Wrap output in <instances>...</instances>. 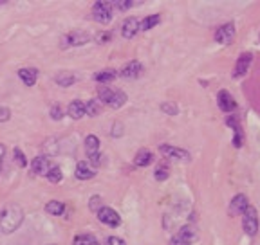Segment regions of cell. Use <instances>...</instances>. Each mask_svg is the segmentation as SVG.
Returning a JSON list of instances; mask_svg holds the SVG:
<instances>
[{"label":"cell","instance_id":"32","mask_svg":"<svg viewBox=\"0 0 260 245\" xmlns=\"http://www.w3.org/2000/svg\"><path fill=\"white\" fill-rule=\"evenodd\" d=\"M114 7H117V9H121V11H127V9H130L132 5H138L136 2H123V0H117V2H114Z\"/></svg>","mask_w":260,"mask_h":245},{"label":"cell","instance_id":"9","mask_svg":"<svg viewBox=\"0 0 260 245\" xmlns=\"http://www.w3.org/2000/svg\"><path fill=\"white\" fill-rule=\"evenodd\" d=\"M248 208H250V198L246 197L244 193L235 195V197L231 198V202H229V213L233 214V216H237V214H244V211Z\"/></svg>","mask_w":260,"mask_h":245},{"label":"cell","instance_id":"25","mask_svg":"<svg viewBox=\"0 0 260 245\" xmlns=\"http://www.w3.org/2000/svg\"><path fill=\"white\" fill-rule=\"evenodd\" d=\"M85 114L96 117L98 114H101V101L100 99H89L85 105Z\"/></svg>","mask_w":260,"mask_h":245},{"label":"cell","instance_id":"8","mask_svg":"<svg viewBox=\"0 0 260 245\" xmlns=\"http://www.w3.org/2000/svg\"><path fill=\"white\" fill-rule=\"evenodd\" d=\"M98 220H100L101 224L111 225V227H117V225L121 224V216L112 208H101L98 211Z\"/></svg>","mask_w":260,"mask_h":245},{"label":"cell","instance_id":"29","mask_svg":"<svg viewBox=\"0 0 260 245\" xmlns=\"http://www.w3.org/2000/svg\"><path fill=\"white\" fill-rule=\"evenodd\" d=\"M154 177H155V180H166L168 178V168L166 166H159L157 170H155V173H154Z\"/></svg>","mask_w":260,"mask_h":245},{"label":"cell","instance_id":"31","mask_svg":"<svg viewBox=\"0 0 260 245\" xmlns=\"http://www.w3.org/2000/svg\"><path fill=\"white\" fill-rule=\"evenodd\" d=\"M13 155H15L16 162H18V166H20V168H26V166H27V159H26V155L22 153V150L15 148V151H13Z\"/></svg>","mask_w":260,"mask_h":245},{"label":"cell","instance_id":"30","mask_svg":"<svg viewBox=\"0 0 260 245\" xmlns=\"http://www.w3.org/2000/svg\"><path fill=\"white\" fill-rule=\"evenodd\" d=\"M161 110H163L165 114H168V115H175L177 112H179L177 105H174V103H163V105H161Z\"/></svg>","mask_w":260,"mask_h":245},{"label":"cell","instance_id":"3","mask_svg":"<svg viewBox=\"0 0 260 245\" xmlns=\"http://www.w3.org/2000/svg\"><path fill=\"white\" fill-rule=\"evenodd\" d=\"M242 227H244V233L248 236H255L259 233V214H257V209L253 206L244 211V218H242Z\"/></svg>","mask_w":260,"mask_h":245},{"label":"cell","instance_id":"41","mask_svg":"<svg viewBox=\"0 0 260 245\" xmlns=\"http://www.w3.org/2000/svg\"><path fill=\"white\" fill-rule=\"evenodd\" d=\"M5 4V2H0V5H4Z\"/></svg>","mask_w":260,"mask_h":245},{"label":"cell","instance_id":"11","mask_svg":"<svg viewBox=\"0 0 260 245\" xmlns=\"http://www.w3.org/2000/svg\"><path fill=\"white\" fill-rule=\"evenodd\" d=\"M235 38V26L233 24H224L217 29L215 33V42L223 43V45H228V43L233 42Z\"/></svg>","mask_w":260,"mask_h":245},{"label":"cell","instance_id":"17","mask_svg":"<svg viewBox=\"0 0 260 245\" xmlns=\"http://www.w3.org/2000/svg\"><path fill=\"white\" fill-rule=\"evenodd\" d=\"M96 175L94 168L90 166L87 161H80L78 162V166H76V177L80 178V180H89Z\"/></svg>","mask_w":260,"mask_h":245},{"label":"cell","instance_id":"33","mask_svg":"<svg viewBox=\"0 0 260 245\" xmlns=\"http://www.w3.org/2000/svg\"><path fill=\"white\" fill-rule=\"evenodd\" d=\"M51 117H53L54 121H60L64 117V112H62V106H60V105H54L53 108H51Z\"/></svg>","mask_w":260,"mask_h":245},{"label":"cell","instance_id":"10","mask_svg":"<svg viewBox=\"0 0 260 245\" xmlns=\"http://www.w3.org/2000/svg\"><path fill=\"white\" fill-rule=\"evenodd\" d=\"M159 151L165 157H168V159H174V161H190V153L186 150H183V148L163 144V146H159Z\"/></svg>","mask_w":260,"mask_h":245},{"label":"cell","instance_id":"22","mask_svg":"<svg viewBox=\"0 0 260 245\" xmlns=\"http://www.w3.org/2000/svg\"><path fill=\"white\" fill-rule=\"evenodd\" d=\"M161 22V16L159 15H150L147 18L139 22V31H150L152 27H155L157 24Z\"/></svg>","mask_w":260,"mask_h":245},{"label":"cell","instance_id":"12","mask_svg":"<svg viewBox=\"0 0 260 245\" xmlns=\"http://www.w3.org/2000/svg\"><path fill=\"white\" fill-rule=\"evenodd\" d=\"M226 125L231 128V130L235 132V137H233V146L235 148H240L242 146V142H244V130H242V126H240V123L237 121V117H235L233 114L228 115L226 117Z\"/></svg>","mask_w":260,"mask_h":245},{"label":"cell","instance_id":"21","mask_svg":"<svg viewBox=\"0 0 260 245\" xmlns=\"http://www.w3.org/2000/svg\"><path fill=\"white\" fill-rule=\"evenodd\" d=\"M67 114H69L73 119H81V117L85 115V103H83V101H73V103L69 105Z\"/></svg>","mask_w":260,"mask_h":245},{"label":"cell","instance_id":"15","mask_svg":"<svg viewBox=\"0 0 260 245\" xmlns=\"http://www.w3.org/2000/svg\"><path fill=\"white\" fill-rule=\"evenodd\" d=\"M31 168L37 175H47L49 170H51V162H49V159L45 155H38L33 159Z\"/></svg>","mask_w":260,"mask_h":245},{"label":"cell","instance_id":"6","mask_svg":"<svg viewBox=\"0 0 260 245\" xmlns=\"http://www.w3.org/2000/svg\"><path fill=\"white\" fill-rule=\"evenodd\" d=\"M85 150H87V155H89V161L92 164H100L101 159H100V139L96 136H87L85 139Z\"/></svg>","mask_w":260,"mask_h":245},{"label":"cell","instance_id":"40","mask_svg":"<svg viewBox=\"0 0 260 245\" xmlns=\"http://www.w3.org/2000/svg\"><path fill=\"white\" fill-rule=\"evenodd\" d=\"M170 245H185V244H183V242H181L177 236H174V238L170 240Z\"/></svg>","mask_w":260,"mask_h":245},{"label":"cell","instance_id":"1","mask_svg":"<svg viewBox=\"0 0 260 245\" xmlns=\"http://www.w3.org/2000/svg\"><path fill=\"white\" fill-rule=\"evenodd\" d=\"M22 222H24V211L18 204H9L0 211V231L4 235L16 231Z\"/></svg>","mask_w":260,"mask_h":245},{"label":"cell","instance_id":"19","mask_svg":"<svg viewBox=\"0 0 260 245\" xmlns=\"http://www.w3.org/2000/svg\"><path fill=\"white\" fill-rule=\"evenodd\" d=\"M177 238H179V240L183 242L185 245H191L193 242L197 240V233H195V229H193L191 225H185V227H181Z\"/></svg>","mask_w":260,"mask_h":245},{"label":"cell","instance_id":"27","mask_svg":"<svg viewBox=\"0 0 260 245\" xmlns=\"http://www.w3.org/2000/svg\"><path fill=\"white\" fill-rule=\"evenodd\" d=\"M73 245H100L92 235H78L73 242Z\"/></svg>","mask_w":260,"mask_h":245},{"label":"cell","instance_id":"7","mask_svg":"<svg viewBox=\"0 0 260 245\" xmlns=\"http://www.w3.org/2000/svg\"><path fill=\"white\" fill-rule=\"evenodd\" d=\"M217 105L219 108L226 112V114H233L235 110H237V101L231 94H229L228 90H219L217 94Z\"/></svg>","mask_w":260,"mask_h":245},{"label":"cell","instance_id":"39","mask_svg":"<svg viewBox=\"0 0 260 245\" xmlns=\"http://www.w3.org/2000/svg\"><path fill=\"white\" fill-rule=\"evenodd\" d=\"M4 155H5V146L0 144V170H2V161H4Z\"/></svg>","mask_w":260,"mask_h":245},{"label":"cell","instance_id":"28","mask_svg":"<svg viewBox=\"0 0 260 245\" xmlns=\"http://www.w3.org/2000/svg\"><path fill=\"white\" fill-rule=\"evenodd\" d=\"M45 177H47L51 182H60V180L64 178V173H62V170H60L58 166H53L51 170H49V173L45 175Z\"/></svg>","mask_w":260,"mask_h":245},{"label":"cell","instance_id":"18","mask_svg":"<svg viewBox=\"0 0 260 245\" xmlns=\"http://www.w3.org/2000/svg\"><path fill=\"white\" fill-rule=\"evenodd\" d=\"M152 161H154V155H152V151L150 150H139L138 153H136V157H134V164L138 168L150 166Z\"/></svg>","mask_w":260,"mask_h":245},{"label":"cell","instance_id":"34","mask_svg":"<svg viewBox=\"0 0 260 245\" xmlns=\"http://www.w3.org/2000/svg\"><path fill=\"white\" fill-rule=\"evenodd\" d=\"M90 209H92V211H96V213L100 211V209H101V197L94 195V197L90 198Z\"/></svg>","mask_w":260,"mask_h":245},{"label":"cell","instance_id":"13","mask_svg":"<svg viewBox=\"0 0 260 245\" xmlns=\"http://www.w3.org/2000/svg\"><path fill=\"white\" fill-rule=\"evenodd\" d=\"M139 31V20L136 16H130L127 20L123 22V27H121V35L125 40H132Z\"/></svg>","mask_w":260,"mask_h":245},{"label":"cell","instance_id":"14","mask_svg":"<svg viewBox=\"0 0 260 245\" xmlns=\"http://www.w3.org/2000/svg\"><path fill=\"white\" fill-rule=\"evenodd\" d=\"M143 65H141V63L139 62H136V60H134V62H130V63H127V65H125V67L121 69V76L123 78H127V79H134V78H139V76H141V74H143Z\"/></svg>","mask_w":260,"mask_h":245},{"label":"cell","instance_id":"16","mask_svg":"<svg viewBox=\"0 0 260 245\" xmlns=\"http://www.w3.org/2000/svg\"><path fill=\"white\" fill-rule=\"evenodd\" d=\"M64 45H73V47H76V45H83V43L89 42V35L87 33H81V31H74L71 33V35H67V36L64 38Z\"/></svg>","mask_w":260,"mask_h":245},{"label":"cell","instance_id":"2","mask_svg":"<svg viewBox=\"0 0 260 245\" xmlns=\"http://www.w3.org/2000/svg\"><path fill=\"white\" fill-rule=\"evenodd\" d=\"M98 96H100L101 103L109 105L111 108H121L123 105L127 103V94L123 90H112L105 85L98 87Z\"/></svg>","mask_w":260,"mask_h":245},{"label":"cell","instance_id":"38","mask_svg":"<svg viewBox=\"0 0 260 245\" xmlns=\"http://www.w3.org/2000/svg\"><path fill=\"white\" fill-rule=\"evenodd\" d=\"M9 117H11L9 108H5V106H0V121H7Z\"/></svg>","mask_w":260,"mask_h":245},{"label":"cell","instance_id":"20","mask_svg":"<svg viewBox=\"0 0 260 245\" xmlns=\"http://www.w3.org/2000/svg\"><path fill=\"white\" fill-rule=\"evenodd\" d=\"M18 76H20V79L24 81V85L33 87V85L37 83L38 70L37 69H20V70H18Z\"/></svg>","mask_w":260,"mask_h":245},{"label":"cell","instance_id":"37","mask_svg":"<svg viewBox=\"0 0 260 245\" xmlns=\"http://www.w3.org/2000/svg\"><path fill=\"white\" fill-rule=\"evenodd\" d=\"M114 130H112V137H119L123 134V125L121 123H114V126H112Z\"/></svg>","mask_w":260,"mask_h":245},{"label":"cell","instance_id":"35","mask_svg":"<svg viewBox=\"0 0 260 245\" xmlns=\"http://www.w3.org/2000/svg\"><path fill=\"white\" fill-rule=\"evenodd\" d=\"M109 40H111V33L103 31V33H98V35H96V42L98 43H107Z\"/></svg>","mask_w":260,"mask_h":245},{"label":"cell","instance_id":"4","mask_svg":"<svg viewBox=\"0 0 260 245\" xmlns=\"http://www.w3.org/2000/svg\"><path fill=\"white\" fill-rule=\"evenodd\" d=\"M92 18L98 24L105 26L112 20V4L111 2H96L92 7Z\"/></svg>","mask_w":260,"mask_h":245},{"label":"cell","instance_id":"5","mask_svg":"<svg viewBox=\"0 0 260 245\" xmlns=\"http://www.w3.org/2000/svg\"><path fill=\"white\" fill-rule=\"evenodd\" d=\"M251 63H253V54L251 52H242L235 63V70H233V78H244L248 70H250Z\"/></svg>","mask_w":260,"mask_h":245},{"label":"cell","instance_id":"24","mask_svg":"<svg viewBox=\"0 0 260 245\" xmlns=\"http://www.w3.org/2000/svg\"><path fill=\"white\" fill-rule=\"evenodd\" d=\"M45 211H47L49 214H53V216H60V214H64L65 206L62 202H58V200H51V202H47V206H45Z\"/></svg>","mask_w":260,"mask_h":245},{"label":"cell","instance_id":"36","mask_svg":"<svg viewBox=\"0 0 260 245\" xmlns=\"http://www.w3.org/2000/svg\"><path fill=\"white\" fill-rule=\"evenodd\" d=\"M105 245H127V244H125L123 238H117V236H109Z\"/></svg>","mask_w":260,"mask_h":245},{"label":"cell","instance_id":"23","mask_svg":"<svg viewBox=\"0 0 260 245\" xmlns=\"http://www.w3.org/2000/svg\"><path fill=\"white\" fill-rule=\"evenodd\" d=\"M116 70H112V69H107V70H101V72H98L94 76V79L98 81V83L105 85V83H111V81H114L116 79Z\"/></svg>","mask_w":260,"mask_h":245},{"label":"cell","instance_id":"26","mask_svg":"<svg viewBox=\"0 0 260 245\" xmlns=\"http://www.w3.org/2000/svg\"><path fill=\"white\" fill-rule=\"evenodd\" d=\"M74 81H76L74 74L67 72V70H64V72H60L58 76H56V83L62 85V87H71Z\"/></svg>","mask_w":260,"mask_h":245}]
</instances>
